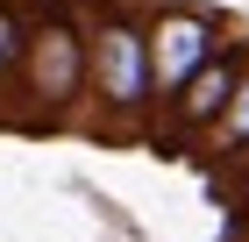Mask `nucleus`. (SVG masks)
Segmentation results:
<instances>
[{
	"instance_id": "1",
	"label": "nucleus",
	"mask_w": 249,
	"mask_h": 242,
	"mask_svg": "<svg viewBox=\"0 0 249 242\" xmlns=\"http://www.w3.org/2000/svg\"><path fill=\"white\" fill-rule=\"evenodd\" d=\"M93 72H100V93H107V107L135 114V107H142V93L157 86V50L142 43V29H135L128 15H114L107 29H100Z\"/></svg>"
},
{
	"instance_id": "2",
	"label": "nucleus",
	"mask_w": 249,
	"mask_h": 242,
	"mask_svg": "<svg viewBox=\"0 0 249 242\" xmlns=\"http://www.w3.org/2000/svg\"><path fill=\"white\" fill-rule=\"evenodd\" d=\"M213 50V29L199 15H171L157 29V93H171V86H192V72L207 64Z\"/></svg>"
},
{
	"instance_id": "3",
	"label": "nucleus",
	"mask_w": 249,
	"mask_h": 242,
	"mask_svg": "<svg viewBox=\"0 0 249 242\" xmlns=\"http://www.w3.org/2000/svg\"><path fill=\"white\" fill-rule=\"evenodd\" d=\"M78 72H86V50H78L71 21L50 15V29L36 36V93L50 100V107H64V100L78 93Z\"/></svg>"
},
{
	"instance_id": "4",
	"label": "nucleus",
	"mask_w": 249,
	"mask_h": 242,
	"mask_svg": "<svg viewBox=\"0 0 249 242\" xmlns=\"http://www.w3.org/2000/svg\"><path fill=\"white\" fill-rule=\"evenodd\" d=\"M235 72H242V50H228L213 72H199L192 78V93H185V107H178V129H199L213 107H228V93H235Z\"/></svg>"
},
{
	"instance_id": "5",
	"label": "nucleus",
	"mask_w": 249,
	"mask_h": 242,
	"mask_svg": "<svg viewBox=\"0 0 249 242\" xmlns=\"http://www.w3.org/2000/svg\"><path fill=\"white\" fill-rule=\"evenodd\" d=\"M15 57V21H7V7H0V64Z\"/></svg>"
},
{
	"instance_id": "6",
	"label": "nucleus",
	"mask_w": 249,
	"mask_h": 242,
	"mask_svg": "<svg viewBox=\"0 0 249 242\" xmlns=\"http://www.w3.org/2000/svg\"><path fill=\"white\" fill-rule=\"evenodd\" d=\"M242 100H249V93H242ZM235 135H249V107H242V114H235Z\"/></svg>"
}]
</instances>
